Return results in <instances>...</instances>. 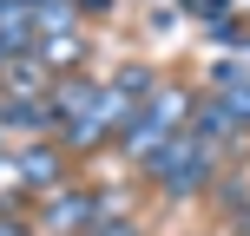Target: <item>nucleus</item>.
Masks as SVG:
<instances>
[{
	"label": "nucleus",
	"instance_id": "nucleus-3",
	"mask_svg": "<svg viewBox=\"0 0 250 236\" xmlns=\"http://www.w3.org/2000/svg\"><path fill=\"white\" fill-rule=\"evenodd\" d=\"M0 236H33V230H26L20 217H0Z\"/></svg>",
	"mask_w": 250,
	"mask_h": 236
},
{
	"label": "nucleus",
	"instance_id": "nucleus-1",
	"mask_svg": "<svg viewBox=\"0 0 250 236\" xmlns=\"http://www.w3.org/2000/svg\"><path fill=\"white\" fill-rule=\"evenodd\" d=\"M20 171L33 177V184H53V177H60V158H53V151H20Z\"/></svg>",
	"mask_w": 250,
	"mask_h": 236
},
{
	"label": "nucleus",
	"instance_id": "nucleus-4",
	"mask_svg": "<svg viewBox=\"0 0 250 236\" xmlns=\"http://www.w3.org/2000/svg\"><path fill=\"white\" fill-rule=\"evenodd\" d=\"M244 230H250V223H244Z\"/></svg>",
	"mask_w": 250,
	"mask_h": 236
},
{
	"label": "nucleus",
	"instance_id": "nucleus-2",
	"mask_svg": "<svg viewBox=\"0 0 250 236\" xmlns=\"http://www.w3.org/2000/svg\"><path fill=\"white\" fill-rule=\"evenodd\" d=\"M86 236H138V223H92Z\"/></svg>",
	"mask_w": 250,
	"mask_h": 236
}]
</instances>
